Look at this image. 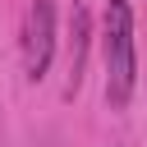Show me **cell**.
Segmentation results:
<instances>
[{
	"label": "cell",
	"mask_w": 147,
	"mask_h": 147,
	"mask_svg": "<svg viewBox=\"0 0 147 147\" xmlns=\"http://www.w3.org/2000/svg\"><path fill=\"white\" fill-rule=\"evenodd\" d=\"M101 60H106V106L124 110L138 87V41L129 0H106L101 9Z\"/></svg>",
	"instance_id": "1"
},
{
	"label": "cell",
	"mask_w": 147,
	"mask_h": 147,
	"mask_svg": "<svg viewBox=\"0 0 147 147\" xmlns=\"http://www.w3.org/2000/svg\"><path fill=\"white\" fill-rule=\"evenodd\" d=\"M55 60V0H28V18H23V69L32 83H41L51 74Z\"/></svg>",
	"instance_id": "2"
},
{
	"label": "cell",
	"mask_w": 147,
	"mask_h": 147,
	"mask_svg": "<svg viewBox=\"0 0 147 147\" xmlns=\"http://www.w3.org/2000/svg\"><path fill=\"white\" fill-rule=\"evenodd\" d=\"M87 32H92V18H87V9L83 5H74V14H69V96L83 87V64H87Z\"/></svg>",
	"instance_id": "3"
}]
</instances>
